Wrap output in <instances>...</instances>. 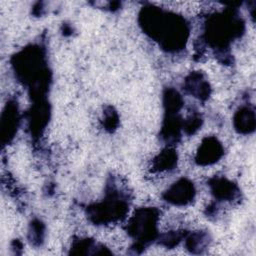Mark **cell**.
Wrapping results in <instances>:
<instances>
[{
    "label": "cell",
    "mask_w": 256,
    "mask_h": 256,
    "mask_svg": "<svg viewBox=\"0 0 256 256\" xmlns=\"http://www.w3.org/2000/svg\"><path fill=\"white\" fill-rule=\"evenodd\" d=\"M193 186L185 180L180 181L169 191V201L174 204H185L193 197Z\"/></svg>",
    "instance_id": "1"
}]
</instances>
